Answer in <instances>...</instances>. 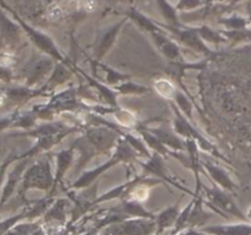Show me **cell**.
<instances>
[{
	"label": "cell",
	"mask_w": 251,
	"mask_h": 235,
	"mask_svg": "<svg viewBox=\"0 0 251 235\" xmlns=\"http://www.w3.org/2000/svg\"><path fill=\"white\" fill-rule=\"evenodd\" d=\"M206 4V0H179L176 9L180 11H191Z\"/></svg>",
	"instance_id": "obj_1"
}]
</instances>
